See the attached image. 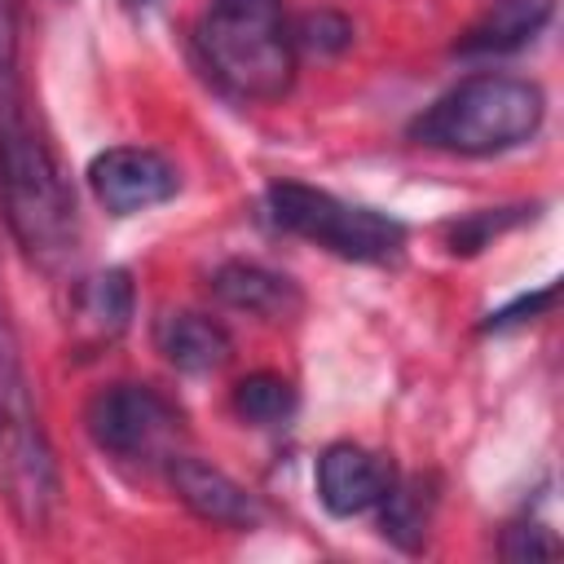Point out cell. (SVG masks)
Segmentation results:
<instances>
[{
  "instance_id": "cell-2",
  "label": "cell",
  "mask_w": 564,
  "mask_h": 564,
  "mask_svg": "<svg viewBox=\"0 0 564 564\" xmlns=\"http://www.w3.org/2000/svg\"><path fill=\"white\" fill-rule=\"evenodd\" d=\"M542 119H546V97L533 79L485 70L454 84L445 97H436L410 123V137L445 154L480 159V154H502L533 141Z\"/></svg>"
},
{
  "instance_id": "cell-16",
  "label": "cell",
  "mask_w": 564,
  "mask_h": 564,
  "mask_svg": "<svg viewBox=\"0 0 564 564\" xmlns=\"http://www.w3.org/2000/svg\"><path fill=\"white\" fill-rule=\"evenodd\" d=\"M555 551H560V542L542 524H511L507 538H502L507 560H542V555H555Z\"/></svg>"
},
{
  "instance_id": "cell-3",
  "label": "cell",
  "mask_w": 564,
  "mask_h": 564,
  "mask_svg": "<svg viewBox=\"0 0 564 564\" xmlns=\"http://www.w3.org/2000/svg\"><path fill=\"white\" fill-rule=\"evenodd\" d=\"M62 498L57 458L40 423L13 322L0 308V502L26 533H44Z\"/></svg>"
},
{
  "instance_id": "cell-1",
  "label": "cell",
  "mask_w": 564,
  "mask_h": 564,
  "mask_svg": "<svg viewBox=\"0 0 564 564\" xmlns=\"http://www.w3.org/2000/svg\"><path fill=\"white\" fill-rule=\"evenodd\" d=\"M207 79L238 101H278L295 79V35L282 0H212L194 26Z\"/></svg>"
},
{
  "instance_id": "cell-10",
  "label": "cell",
  "mask_w": 564,
  "mask_h": 564,
  "mask_svg": "<svg viewBox=\"0 0 564 564\" xmlns=\"http://www.w3.org/2000/svg\"><path fill=\"white\" fill-rule=\"evenodd\" d=\"M154 348L185 375H203V370H216L229 361V330L207 317V313H194V308H176V313H163L154 322Z\"/></svg>"
},
{
  "instance_id": "cell-7",
  "label": "cell",
  "mask_w": 564,
  "mask_h": 564,
  "mask_svg": "<svg viewBox=\"0 0 564 564\" xmlns=\"http://www.w3.org/2000/svg\"><path fill=\"white\" fill-rule=\"evenodd\" d=\"M392 480H397L392 463L352 441H335L317 458V498L330 516H361L379 507Z\"/></svg>"
},
{
  "instance_id": "cell-4",
  "label": "cell",
  "mask_w": 564,
  "mask_h": 564,
  "mask_svg": "<svg viewBox=\"0 0 564 564\" xmlns=\"http://www.w3.org/2000/svg\"><path fill=\"white\" fill-rule=\"evenodd\" d=\"M264 216L282 234L317 242L330 256L357 260V264L397 260L401 247H405L401 220H392V216H383L375 207L344 203V198H335L326 189H313V185H300V181H273L264 189Z\"/></svg>"
},
{
  "instance_id": "cell-18",
  "label": "cell",
  "mask_w": 564,
  "mask_h": 564,
  "mask_svg": "<svg viewBox=\"0 0 564 564\" xmlns=\"http://www.w3.org/2000/svg\"><path fill=\"white\" fill-rule=\"evenodd\" d=\"M132 4H150V0H132Z\"/></svg>"
},
{
  "instance_id": "cell-8",
  "label": "cell",
  "mask_w": 564,
  "mask_h": 564,
  "mask_svg": "<svg viewBox=\"0 0 564 564\" xmlns=\"http://www.w3.org/2000/svg\"><path fill=\"white\" fill-rule=\"evenodd\" d=\"M172 489L176 498L207 524L225 529H251L260 520V502L220 467L203 458H172Z\"/></svg>"
},
{
  "instance_id": "cell-9",
  "label": "cell",
  "mask_w": 564,
  "mask_h": 564,
  "mask_svg": "<svg viewBox=\"0 0 564 564\" xmlns=\"http://www.w3.org/2000/svg\"><path fill=\"white\" fill-rule=\"evenodd\" d=\"M132 317V278L123 269H101L93 278H79L70 300V326L84 348L110 344Z\"/></svg>"
},
{
  "instance_id": "cell-13",
  "label": "cell",
  "mask_w": 564,
  "mask_h": 564,
  "mask_svg": "<svg viewBox=\"0 0 564 564\" xmlns=\"http://www.w3.org/2000/svg\"><path fill=\"white\" fill-rule=\"evenodd\" d=\"M234 414L251 427H278L295 414V388L291 379L273 370H256L234 388Z\"/></svg>"
},
{
  "instance_id": "cell-15",
  "label": "cell",
  "mask_w": 564,
  "mask_h": 564,
  "mask_svg": "<svg viewBox=\"0 0 564 564\" xmlns=\"http://www.w3.org/2000/svg\"><path fill=\"white\" fill-rule=\"evenodd\" d=\"M295 48H313V53H339L352 40V26L339 13H308L295 31Z\"/></svg>"
},
{
  "instance_id": "cell-6",
  "label": "cell",
  "mask_w": 564,
  "mask_h": 564,
  "mask_svg": "<svg viewBox=\"0 0 564 564\" xmlns=\"http://www.w3.org/2000/svg\"><path fill=\"white\" fill-rule=\"evenodd\" d=\"M88 185H93V198L106 212L132 216V212H145V207L167 203L176 194L181 176H176V167L159 150H145V145H110V150H101L88 163Z\"/></svg>"
},
{
  "instance_id": "cell-5",
  "label": "cell",
  "mask_w": 564,
  "mask_h": 564,
  "mask_svg": "<svg viewBox=\"0 0 564 564\" xmlns=\"http://www.w3.org/2000/svg\"><path fill=\"white\" fill-rule=\"evenodd\" d=\"M97 449L115 458H150L176 432V410L150 383H106L84 410Z\"/></svg>"
},
{
  "instance_id": "cell-11",
  "label": "cell",
  "mask_w": 564,
  "mask_h": 564,
  "mask_svg": "<svg viewBox=\"0 0 564 564\" xmlns=\"http://www.w3.org/2000/svg\"><path fill=\"white\" fill-rule=\"evenodd\" d=\"M212 291L220 304L256 313V317H291L300 308V291L291 278L264 269V264H247V260H229L212 273Z\"/></svg>"
},
{
  "instance_id": "cell-12",
  "label": "cell",
  "mask_w": 564,
  "mask_h": 564,
  "mask_svg": "<svg viewBox=\"0 0 564 564\" xmlns=\"http://www.w3.org/2000/svg\"><path fill=\"white\" fill-rule=\"evenodd\" d=\"M555 13V0H489V9L471 22V31L458 40V53H516L524 48Z\"/></svg>"
},
{
  "instance_id": "cell-17",
  "label": "cell",
  "mask_w": 564,
  "mask_h": 564,
  "mask_svg": "<svg viewBox=\"0 0 564 564\" xmlns=\"http://www.w3.org/2000/svg\"><path fill=\"white\" fill-rule=\"evenodd\" d=\"M555 304V286H542L538 295H524V300H516L511 308H498V313H489V322H485V330H507V326H516V322H533L538 313H546Z\"/></svg>"
},
{
  "instance_id": "cell-14",
  "label": "cell",
  "mask_w": 564,
  "mask_h": 564,
  "mask_svg": "<svg viewBox=\"0 0 564 564\" xmlns=\"http://www.w3.org/2000/svg\"><path fill=\"white\" fill-rule=\"evenodd\" d=\"M379 507H383V533L397 546L414 551L427 533V507H432V498L423 494V480H392Z\"/></svg>"
}]
</instances>
